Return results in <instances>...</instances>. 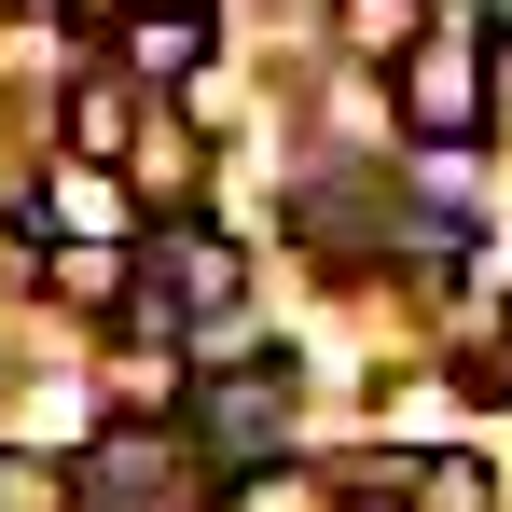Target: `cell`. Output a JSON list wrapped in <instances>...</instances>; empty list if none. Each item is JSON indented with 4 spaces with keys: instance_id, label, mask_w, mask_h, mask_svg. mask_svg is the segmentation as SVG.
Wrapping results in <instances>:
<instances>
[{
    "instance_id": "obj_10",
    "label": "cell",
    "mask_w": 512,
    "mask_h": 512,
    "mask_svg": "<svg viewBox=\"0 0 512 512\" xmlns=\"http://www.w3.org/2000/svg\"><path fill=\"white\" fill-rule=\"evenodd\" d=\"M0 512H70V471H42V457H0Z\"/></svg>"
},
{
    "instance_id": "obj_3",
    "label": "cell",
    "mask_w": 512,
    "mask_h": 512,
    "mask_svg": "<svg viewBox=\"0 0 512 512\" xmlns=\"http://www.w3.org/2000/svg\"><path fill=\"white\" fill-rule=\"evenodd\" d=\"M194 429H208V457H277V429H291V360H236V374H208L194 388Z\"/></svg>"
},
{
    "instance_id": "obj_2",
    "label": "cell",
    "mask_w": 512,
    "mask_h": 512,
    "mask_svg": "<svg viewBox=\"0 0 512 512\" xmlns=\"http://www.w3.org/2000/svg\"><path fill=\"white\" fill-rule=\"evenodd\" d=\"M236 291H250V263H236V236H208V222H180L167 250H153V291H125V346L208 333V319H236Z\"/></svg>"
},
{
    "instance_id": "obj_1",
    "label": "cell",
    "mask_w": 512,
    "mask_h": 512,
    "mask_svg": "<svg viewBox=\"0 0 512 512\" xmlns=\"http://www.w3.org/2000/svg\"><path fill=\"white\" fill-rule=\"evenodd\" d=\"M388 111H402V139H429V153L485 139V111H499V14L485 0H429V42L388 70Z\"/></svg>"
},
{
    "instance_id": "obj_5",
    "label": "cell",
    "mask_w": 512,
    "mask_h": 512,
    "mask_svg": "<svg viewBox=\"0 0 512 512\" xmlns=\"http://www.w3.org/2000/svg\"><path fill=\"white\" fill-rule=\"evenodd\" d=\"M28 236H84V250H111V236H125V180H111V167H56L42 194H28Z\"/></svg>"
},
{
    "instance_id": "obj_8",
    "label": "cell",
    "mask_w": 512,
    "mask_h": 512,
    "mask_svg": "<svg viewBox=\"0 0 512 512\" xmlns=\"http://www.w3.org/2000/svg\"><path fill=\"white\" fill-rule=\"evenodd\" d=\"M402 499H416V512H499V471H485V457H416Z\"/></svg>"
},
{
    "instance_id": "obj_9",
    "label": "cell",
    "mask_w": 512,
    "mask_h": 512,
    "mask_svg": "<svg viewBox=\"0 0 512 512\" xmlns=\"http://www.w3.org/2000/svg\"><path fill=\"white\" fill-rule=\"evenodd\" d=\"M56 291L97 305V319H125V263H111V250H70V263H56Z\"/></svg>"
},
{
    "instance_id": "obj_4",
    "label": "cell",
    "mask_w": 512,
    "mask_h": 512,
    "mask_svg": "<svg viewBox=\"0 0 512 512\" xmlns=\"http://www.w3.org/2000/svg\"><path fill=\"white\" fill-rule=\"evenodd\" d=\"M208 42H222V28H208V0H153V14H125V28H111V56H125L139 84H194V70H208Z\"/></svg>"
},
{
    "instance_id": "obj_6",
    "label": "cell",
    "mask_w": 512,
    "mask_h": 512,
    "mask_svg": "<svg viewBox=\"0 0 512 512\" xmlns=\"http://www.w3.org/2000/svg\"><path fill=\"white\" fill-rule=\"evenodd\" d=\"M70 153H84V167L139 153V84H125V70H84V84H70Z\"/></svg>"
},
{
    "instance_id": "obj_12",
    "label": "cell",
    "mask_w": 512,
    "mask_h": 512,
    "mask_svg": "<svg viewBox=\"0 0 512 512\" xmlns=\"http://www.w3.org/2000/svg\"><path fill=\"white\" fill-rule=\"evenodd\" d=\"M125 512H194V499H167V485H125Z\"/></svg>"
},
{
    "instance_id": "obj_11",
    "label": "cell",
    "mask_w": 512,
    "mask_h": 512,
    "mask_svg": "<svg viewBox=\"0 0 512 512\" xmlns=\"http://www.w3.org/2000/svg\"><path fill=\"white\" fill-rule=\"evenodd\" d=\"M471 402H512V305L485 319V346H471Z\"/></svg>"
},
{
    "instance_id": "obj_7",
    "label": "cell",
    "mask_w": 512,
    "mask_h": 512,
    "mask_svg": "<svg viewBox=\"0 0 512 512\" xmlns=\"http://www.w3.org/2000/svg\"><path fill=\"white\" fill-rule=\"evenodd\" d=\"M333 42H346V56H388V70H402V56L429 42V0H333Z\"/></svg>"
}]
</instances>
